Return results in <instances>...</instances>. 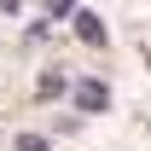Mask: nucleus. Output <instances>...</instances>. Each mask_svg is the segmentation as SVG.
Here are the masks:
<instances>
[{
  "label": "nucleus",
  "instance_id": "obj_1",
  "mask_svg": "<svg viewBox=\"0 0 151 151\" xmlns=\"http://www.w3.org/2000/svg\"><path fill=\"white\" fill-rule=\"evenodd\" d=\"M70 23H76V35L87 41V47H105V23H99L93 12H81V6H76V12H70Z\"/></svg>",
  "mask_w": 151,
  "mask_h": 151
},
{
  "label": "nucleus",
  "instance_id": "obj_2",
  "mask_svg": "<svg viewBox=\"0 0 151 151\" xmlns=\"http://www.w3.org/2000/svg\"><path fill=\"white\" fill-rule=\"evenodd\" d=\"M76 111H105V87L99 81H81L76 87Z\"/></svg>",
  "mask_w": 151,
  "mask_h": 151
},
{
  "label": "nucleus",
  "instance_id": "obj_3",
  "mask_svg": "<svg viewBox=\"0 0 151 151\" xmlns=\"http://www.w3.org/2000/svg\"><path fill=\"white\" fill-rule=\"evenodd\" d=\"M64 87H70V81H64V76H58V70H47V76H41V81H35V93H41V99H58V93H64Z\"/></svg>",
  "mask_w": 151,
  "mask_h": 151
},
{
  "label": "nucleus",
  "instance_id": "obj_4",
  "mask_svg": "<svg viewBox=\"0 0 151 151\" xmlns=\"http://www.w3.org/2000/svg\"><path fill=\"white\" fill-rule=\"evenodd\" d=\"M18 151H47V139L41 134H18Z\"/></svg>",
  "mask_w": 151,
  "mask_h": 151
},
{
  "label": "nucleus",
  "instance_id": "obj_5",
  "mask_svg": "<svg viewBox=\"0 0 151 151\" xmlns=\"http://www.w3.org/2000/svg\"><path fill=\"white\" fill-rule=\"evenodd\" d=\"M47 12H52V18H70V12H76V0H47Z\"/></svg>",
  "mask_w": 151,
  "mask_h": 151
},
{
  "label": "nucleus",
  "instance_id": "obj_6",
  "mask_svg": "<svg viewBox=\"0 0 151 151\" xmlns=\"http://www.w3.org/2000/svg\"><path fill=\"white\" fill-rule=\"evenodd\" d=\"M0 12H23V0H0Z\"/></svg>",
  "mask_w": 151,
  "mask_h": 151
}]
</instances>
